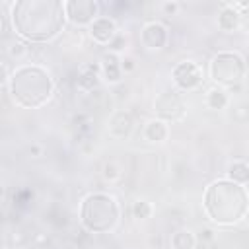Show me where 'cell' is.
I'll return each instance as SVG.
<instances>
[{
    "mask_svg": "<svg viewBox=\"0 0 249 249\" xmlns=\"http://www.w3.org/2000/svg\"><path fill=\"white\" fill-rule=\"evenodd\" d=\"M14 31L25 41L47 43L60 35L66 23L64 2L60 0H18L10 4Z\"/></svg>",
    "mask_w": 249,
    "mask_h": 249,
    "instance_id": "cell-1",
    "label": "cell"
},
{
    "mask_svg": "<svg viewBox=\"0 0 249 249\" xmlns=\"http://www.w3.org/2000/svg\"><path fill=\"white\" fill-rule=\"evenodd\" d=\"M202 208L214 224L233 226L249 212V193L231 179H216L204 191Z\"/></svg>",
    "mask_w": 249,
    "mask_h": 249,
    "instance_id": "cell-2",
    "label": "cell"
},
{
    "mask_svg": "<svg viewBox=\"0 0 249 249\" xmlns=\"http://www.w3.org/2000/svg\"><path fill=\"white\" fill-rule=\"evenodd\" d=\"M8 89L16 105L23 109H37L53 97L54 80L47 68L39 64H23L8 78Z\"/></svg>",
    "mask_w": 249,
    "mask_h": 249,
    "instance_id": "cell-3",
    "label": "cell"
},
{
    "mask_svg": "<svg viewBox=\"0 0 249 249\" xmlns=\"http://www.w3.org/2000/svg\"><path fill=\"white\" fill-rule=\"evenodd\" d=\"M121 208L107 193H89L80 204V222L91 233L113 231L119 224Z\"/></svg>",
    "mask_w": 249,
    "mask_h": 249,
    "instance_id": "cell-4",
    "label": "cell"
},
{
    "mask_svg": "<svg viewBox=\"0 0 249 249\" xmlns=\"http://www.w3.org/2000/svg\"><path fill=\"white\" fill-rule=\"evenodd\" d=\"M245 70H247L245 58L235 51H222L214 54L208 64L210 80L216 82L218 86H230V88H233L243 80Z\"/></svg>",
    "mask_w": 249,
    "mask_h": 249,
    "instance_id": "cell-5",
    "label": "cell"
},
{
    "mask_svg": "<svg viewBox=\"0 0 249 249\" xmlns=\"http://www.w3.org/2000/svg\"><path fill=\"white\" fill-rule=\"evenodd\" d=\"M171 78L175 82V86L183 91H193L196 88L202 86V80H204V72L202 68L193 62V60H183V62H177L171 70Z\"/></svg>",
    "mask_w": 249,
    "mask_h": 249,
    "instance_id": "cell-6",
    "label": "cell"
},
{
    "mask_svg": "<svg viewBox=\"0 0 249 249\" xmlns=\"http://www.w3.org/2000/svg\"><path fill=\"white\" fill-rule=\"evenodd\" d=\"M66 19L74 25H91L99 18V2L95 0H66Z\"/></svg>",
    "mask_w": 249,
    "mask_h": 249,
    "instance_id": "cell-7",
    "label": "cell"
},
{
    "mask_svg": "<svg viewBox=\"0 0 249 249\" xmlns=\"http://www.w3.org/2000/svg\"><path fill=\"white\" fill-rule=\"evenodd\" d=\"M154 111L161 121H179L185 115L183 97L177 91H161L154 101Z\"/></svg>",
    "mask_w": 249,
    "mask_h": 249,
    "instance_id": "cell-8",
    "label": "cell"
},
{
    "mask_svg": "<svg viewBox=\"0 0 249 249\" xmlns=\"http://www.w3.org/2000/svg\"><path fill=\"white\" fill-rule=\"evenodd\" d=\"M142 45L150 51H160L169 43V29L161 21H148L140 29Z\"/></svg>",
    "mask_w": 249,
    "mask_h": 249,
    "instance_id": "cell-9",
    "label": "cell"
},
{
    "mask_svg": "<svg viewBox=\"0 0 249 249\" xmlns=\"http://www.w3.org/2000/svg\"><path fill=\"white\" fill-rule=\"evenodd\" d=\"M89 35L95 43L99 45H111L117 39V23L107 18V16H99L91 25H89Z\"/></svg>",
    "mask_w": 249,
    "mask_h": 249,
    "instance_id": "cell-10",
    "label": "cell"
},
{
    "mask_svg": "<svg viewBox=\"0 0 249 249\" xmlns=\"http://www.w3.org/2000/svg\"><path fill=\"white\" fill-rule=\"evenodd\" d=\"M101 76L105 82L109 84H117L121 82V76H123V68H121V58L117 56V53H105L101 56Z\"/></svg>",
    "mask_w": 249,
    "mask_h": 249,
    "instance_id": "cell-11",
    "label": "cell"
},
{
    "mask_svg": "<svg viewBox=\"0 0 249 249\" xmlns=\"http://www.w3.org/2000/svg\"><path fill=\"white\" fill-rule=\"evenodd\" d=\"M218 27L222 31H237L241 27V12L233 8V4H222V10L218 14Z\"/></svg>",
    "mask_w": 249,
    "mask_h": 249,
    "instance_id": "cell-12",
    "label": "cell"
},
{
    "mask_svg": "<svg viewBox=\"0 0 249 249\" xmlns=\"http://www.w3.org/2000/svg\"><path fill=\"white\" fill-rule=\"evenodd\" d=\"M132 130V117L126 111H117L109 119V132L115 138H126Z\"/></svg>",
    "mask_w": 249,
    "mask_h": 249,
    "instance_id": "cell-13",
    "label": "cell"
},
{
    "mask_svg": "<svg viewBox=\"0 0 249 249\" xmlns=\"http://www.w3.org/2000/svg\"><path fill=\"white\" fill-rule=\"evenodd\" d=\"M99 72H101V64H86L80 70L78 88L84 89V91H91L93 88H97V84H99Z\"/></svg>",
    "mask_w": 249,
    "mask_h": 249,
    "instance_id": "cell-14",
    "label": "cell"
},
{
    "mask_svg": "<svg viewBox=\"0 0 249 249\" xmlns=\"http://www.w3.org/2000/svg\"><path fill=\"white\" fill-rule=\"evenodd\" d=\"M144 136H146V140H150V142H163V140H167V136H169V126H167L165 121L154 119V121H150V123L146 124Z\"/></svg>",
    "mask_w": 249,
    "mask_h": 249,
    "instance_id": "cell-15",
    "label": "cell"
},
{
    "mask_svg": "<svg viewBox=\"0 0 249 249\" xmlns=\"http://www.w3.org/2000/svg\"><path fill=\"white\" fill-rule=\"evenodd\" d=\"M228 103H230V97H228V91L222 86L208 89V93H206V105H208V109L222 111V109L228 107Z\"/></svg>",
    "mask_w": 249,
    "mask_h": 249,
    "instance_id": "cell-16",
    "label": "cell"
},
{
    "mask_svg": "<svg viewBox=\"0 0 249 249\" xmlns=\"http://www.w3.org/2000/svg\"><path fill=\"white\" fill-rule=\"evenodd\" d=\"M169 241H171V247L173 249H195V245H196L195 233L191 230H187V228L173 231Z\"/></svg>",
    "mask_w": 249,
    "mask_h": 249,
    "instance_id": "cell-17",
    "label": "cell"
},
{
    "mask_svg": "<svg viewBox=\"0 0 249 249\" xmlns=\"http://www.w3.org/2000/svg\"><path fill=\"white\" fill-rule=\"evenodd\" d=\"M228 179L239 183V185H245L249 183V165L245 161H233L230 163L228 167Z\"/></svg>",
    "mask_w": 249,
    "mask_h": 249,
    "instance_id": "cell-18",
    "label": "cell"
},
{
    "mask_svg": "<svg viewBox=\"0 0 249 249\" xmlns=\"http://www.w3.org/2000/svg\"><path fill=\"white\" fill-rule=\"evenodd\" d=\"M152 204L148 202V200H144V198H138V200H134L132 202V206H130V212H132V218H136V220H148L150 216H152Z\"/></svg>",
    "mask_w": 249,
    "mask_h": 249,
    "instance_id": "cell-19",
    "label": "cell"
},
{
    "mask_svg": "<svg viewBox=\"0 0 249 249\" xmlns=\"http://www.w3.org/2000/svg\"><path fill=\"white\" fill-rule=\"evenodd\" d=\"M103 177H105L107 181H115V179L119 177V167H117L113 161H107V163L103 165Z\"/></svg>",
    "mask_w": 249,
    "mask_h": 249,
    "instance_id": "cell-20",
    "label": "cell"
},
{
    "mask_svg": "<svg viewBox=\"0 0 249 249\" xmlns=\"http://www.w3.org/2000/svg\"><path fill=\"white\" fill-rule=\"evenodd\" d=\"M25 53H27V47H25L23 43H19V41H16V43L10 47V54L16 56V58H19V56L25 54Z\"/></svg>",
    "mask_w": 249,
    "mask_h": 249,
    "instance_id": "cell-21",
    "label": "cell"
},
{
    "mask_svg": "<svg viewBox=\"0 0 249 249\" xmlns=\"http://www.w3.org/2000/svg\"><path fill=\"white\" fill-rule=\"evenodd\" d=\"M161 10H163L167 16H173V14H177L179 4H177V2H163V4H161Z\"/></svg>",
    "mask_w": 249,
    "mask_h": 249,
    "instance_id": "cell-22",
    "label": "cell"
},
{
    "mask_svg": "<svg viewBox=\"0 0 249 249\" xmlns=\"http://www.w3.org/2000/svg\"><path fill=\"white\" fill-rule=\"evenodd\" d=\"M134 58H130V56H124V58H121V68H123V72H132L134 70Z\"/></svg>",
    "mask_w": 249,
    "mask_h": 249,
    "instance_id": "cell-23",
    "label": "cell"
},
{
    "mask_svg": "<svg viewBox=\"0 0 249 249\" xmlns=\"http://www.w3.org/2000/svg\"><path fill=\"white\" fill-rule=\"evenodd\" d=\"M200 239H202V241H210V239H214V231H212L210 228H204V230L200 231Z\"/></svg>",
    "mask_w": 249,
    "mask_h": 249,
    "instance_id": "cell-24",
    "label": "cell"
},
{
    "mask_svg": "<svg viewBox=\"0 0 249 249\" xmlns=\"http://www.w3.org/2000/svg\"><path fill=\"white\" fill-rule=\"evenodd\" d=\"M241 27L249 31V8L241 12Z\"/></svg>",
    "mask_w": 249,
    "mask_h": 249,
    "instance_id": "cell-25",
    "label": "cell"
},
{
    "mask_svg": "<svg viewBox=\"0 0 249 249\" xmlns=\"http://www.w3.org/2000/svg\"><path fill=\"white\" fill-rule=\"evenodd\" d=\"M29 152H31V154H35V156H37V154H39V152H41V150H39V148H37V146H31V148H29Z\"/></svg>",
    "mask_w": 249,
    "mask_h": 249,
    "instance_id": "cell-26",
    "label": "cell"
}]
</instances>
